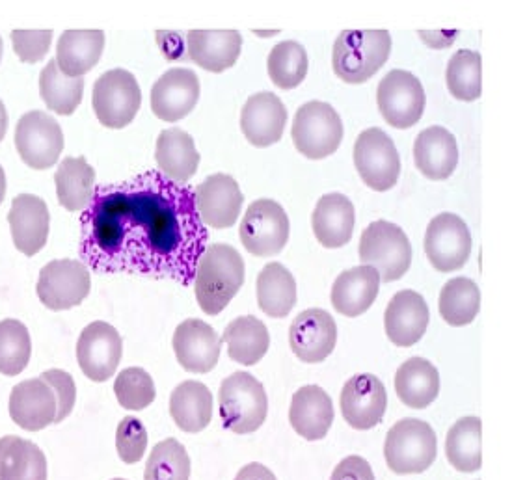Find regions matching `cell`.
I'll use <instances>...</instances> for the list:
<instances>
[{"label":"cell","mask_w":512,"mask_h":480,"mask_svg":"<svg viewBox=\"0 0 512 480\" xmlns=\"http://www.w3.org/2000/svg\"><path fill=\"white\" fill-rule=\"evenodd\" d=\"M196 209L205 227L228 229L237 224L244 196L239 183L226 174L207 177L196 190Z\"/></svg>","instance_id":"obj_17"},{"label":"cell","mask_w":512,"mask_h":480,"mask_svg":"<svg viewBox=\"0 0 512 480\" xmlns=\"http://www.w3.org/2000/svg\"><path fill=\"white\" fill-rule=\"evenodd\" d=\"M483 423L479 417H462L449 428L445 438V454L449 464L462 473H475L483 466L481 453Z\"/></svg>","instance_id":"obj_38"},{"label":"cell","mask_w":512,"mask_h":480,"mask_svg":"<svg viewBox=\"0 0 512 480\" xmlns=\"http://www.w3.org/2000/svg\"><path fill=\"white\" fill-rule=\"evenodd\" d=\"M155 160L162 175L168 179L187 185L198 172L200 153L187 131L172 127L159 134L155 147Z\"/></svg>","instance_id":"obj_31"},{"label":"cell","mask_w":512,"mask_h":480,"mask_svg":"<svg viewBox=\"0 0 512 480\" xmlns=\"http://www.w3.org/2000/svg\"><path fill=\"white\" fill-rule=\"evenodd\" d=\"M241 49L243 36L237 30H190L187 34L190 60L211 73L235 66Z\"/></svg>","instance_id":"obj_25"},{"label":"cell","mask_w":512,"mask_h":480,"mask_svg":"<svg viewBox=\"0 0 512 480\" xmlns=\"http://www.w3.org/2000/svg\"><path fill=\"white\" fill-rule=\"evenodd\" d=\"M218 408L222 425L235 434H252L261 428L269 412L263 384L250 373H233L220 384Z\"/></svg>","instance_id":"obj_4"},{"label":"cell","mask_w":512,"mask_h":480,"mask_svg":"<svg viewBox=\"0 0 512 480\" xmlns=\"http://www.w3.org/2000/svg\"><path fill=\"white\" fill-rule=\"evenodd\" d=\"M2 51H4V45H2V38H0V60H2Z\"/></svg>","instance_id":"obj_54"},{"label":"cell","mask_w":512,"mask_h":480,"mask_svg":"<svg viewBox=\"0 0 512 480\" xmlns=\"http://www.w3.org/2000/svg\"><path fill=\"white\" fill-rule=\"evenodd\" d=\"M84 80L69 79L51 60L40 73V95L45 107L60 116H71L81 105Z\"/></svg>","instance_id":"obj_40"},{"label":"cell","mask_w":512,"mask_h":480,"mask_svg":"<svg viewBox=\"0 0 512 480\" xmlns=\"http://www.w3.org/2000/svg\"><path fill=\"white\" fill-rule=\"evenodd\" d=\"M425 254L438 272H455L472 254V233L457 214L442 213L432 218L425 233Z\"/></svg>","instance_id":"obj_14"},{"label":"cell","mask_w":512,"mask_h":480,"mask_svg":"<svg viewBox=\"0 0 512 480\" xmlns=\"http://www.w3.org/2000/svg\"><path fill=\"white\" fill-rule=\"evenodd\" d=\"M190 456L183 443L168 438L149 453L144 480H189Z\"/></svg>","instance_id":"obj_44"},{"label":"cell","mask_w":512,"mask_h":480,"mask_svg":"<svg viewBox=\"0 0 512 480\" xmlns=\"http://www.w3.org/2000/svg\"><path fill=\"white\" fill-rule=\"evenodd\" d=\"M360 261L375 268L380 281L401 280L412 265V244L401 227L377 220L362 233Z\"/></svg>","instance_id":"obj_6"},{"label":"cell","mask_w":512,"mask_h":480,"mask_svg":"<svg viewBox=\"0 0 512 480\" xmlns=\"http://www.w3.org/2000/svg\"><path fill=\"white\" fill-rule=\"evenodd\" d=\"M40 378L53 387L56 402H58V412H56L54 425H60L64 419H68L69 414L75 408V400H77L75 380H73L71 374L62 371V369L45 371V373L41 374Z\"/></svg>","instance_id":"obj_48"},{"label":"cell","mask_w":512,"mask_h":480,"mask_svg":"<svg viewBox=\"0 0 512 480\" xmlns=\"http://www.w3.org/2000/svg\"><path fill=\"white\" fill-rule=\"evenodd\" d=\"M4 198H6V174H4V170L0 166V205H2Z\"/></svg>","instance_id":"obj_52"},{"label":"cell","mask_w":512,"mask_h":480,"mask_svg":"<svg viewBox=\"0 0 512 480\" xmlns=\"http://www.w3.org/2000/svg\"><path fill=\"white\" fill-rule=\"evenodd\" d=\"M337 343L336 320L324 309H306L293 320L289 328V345L298 360L321 363L326 360Z\"/></svg>","instance_id":"obj_19"},{"label":"cell","mask_w":512,"mask_h":480,"mask_svg":"<svg viewBox=\"0 0 512 480\" xmlns=\"http://www.w3.org/2000/svg\"><path fill=\"white\" fill-rule=\"evenodd\" d=\"M289 423L304 440L319 441L326 438L334 423V404L330 395L323 387H300L291 400Z\"/></svg>","instance_id":"obj_26"},{"label":"cell","mask_w":512,"mask_h":480,"mask_svg":"<svg viewBox=\"0 0 512 480\" xmlns=\"http://www.w3.org/2000/svg\"><path fill=\"white\" fill-rule=\"evenodd\" d=\"M289 216L274 200H257L246 209L239 235L246 252L256 257H272L289 240Z\"/></svg>","instance_id":"obj_13"},{"label":"cell","mask_w":512,"mask_h":480,"mask_svg":"<svg viewBox=\"0 0 512 480\" xmlns=\"http://www.w3.org/2000/svg\"><path fill=\"white\" fill-rule=\"evenodd\" d=\"M397 397L412 410H425L440 393V374L425 358L406 360L395 374Z\"/></svg>","instance_id":"obj_32"},{"label":"cell","mask_w":512,"mask_h":480,"mask_svg":"<svg viewBox=\"0 0 512 480\" xmlns=\"http://www.w3.org/2000/svg\"><path fill=\"white\" fill-rule=\"evenodd\" d=\"M354 166L365 185L386 192L397 185L401 157L388 134L378 127L365 129L354 142Z\"/></svg>","instance_id":"obj_10"},{"label":"cell","mask_w":512,"mask_h":480,"mask_svg":"<svg viewBox=\"0 0 512 480\" xmlns=\"http://www.w3.org/2000/svg\"><path fill=\"white\" fill-rule=\"evenodd\" d=\"M112 480H127V479H112Z\"/></svg>","instance_id":"obj_55"},{"label":"cell","mask_w":512,"mask_h":480,"mask_svg":"<svg viewBox=\"0 0 512 480\" xmlns=\"http://www.w3.org/2000/svg\"><path fill=\"white\" fill-rule=\"evenodd\" d=\"M200 99V79L187 67L166 71L151 88V110L162 121L187 118Z\"/></svg>","instance_id":"obj_18"},{"label":"cell","mask_w":512,"mask_h":480,"mask_svg":"<svg viewBox=\"0 0 512 480\" xmlns=\"http://www.w3.org/2000/svg\"><path fill=\"white\" fill-rule=\"evenodd\" d=\"M105 51L103 30H66L56 45V66L69 79L90 73Z\"/></svg>","instance_id":"obj_29"},{"label":"cell","mask_w":512,"mask_h":480,"mask_svg":"<svg viewBox=\"0 0 512 480\" xmlns=\"http://www.w3.org/2000/svg\"><path fill=\"white\" fill-rule=\"evenodd\" d=\"M114 393L125 410H146L157 397L155 382L142 367H129L118 374L114 382Z\"/></svg>","instance_id":"obj_45"},{"label":"cell","mask_w":512,"mask_h":480,"mask_svg":"<svg viewBox=\"0 0 512 480\" xmlns=\"http://www.w3.org/2000/svg\"><path fill=\"white\" fill-rule=\"evenodd\" d=\"M291 138L298 153L306 159H326L341 146L343 121L332 105L323 101H310L298 108Z\"/></svg>","instance_id":"obj_7"},{"label":"cell","mask_w":512,"mask_h":480,"mask_svg":"<svg viewBox=\"0 0 512 480\" xmlns=\"http://www.w3.org/2000/svg\"><path fill=\"white\" fill-rule=\"evenodd\" d=\"M58 203L69 211H84L94 196L95 170L84 157L62 160L54 174Z\"/></svg>","instance_id":"obj_37"},{"label":"cell","mask_w":512,"mask_h":480,"mask_svg":"<svg viewBox=\"0 0 512 480\" xmlns=\"http://www.w3.org/2000/svg\"><path fill=\"white\" fill-rule=\"evenodd\" d=\"M95 116L107 129H123L135 120L142 92L135 75L127 69H110L95 80L92 97Z\"/></svg>","instance_id":"obj_8"},{"label":"cell","mask_w":512,"mask_h":480,"mask_svg":"<svg viewBox=\"0 0 512 480\" xmlns=\"http://www.w3.org/2000/svg\"><path fill=\"white\" fill-rule=\"evenodd\" d=\"M170 415L183 432H202L213 419V393L196 380L179 384L170 397Z\"/></svg>","instance_id":"obj_33"},{"label":"cell","mask_w":512,"mask_h":480,"mask_svg":"<svg viewBox=\"0 0 512 480\" xmlns=\"http://www.w3.org/2000/svg\"><path fill=\"white\" fill-rule=\"evenodd\" d=\"M269 77L278 88L293 90L300 86L310 69L306 49L298 41L287 40L278 43L267 60Z\"/></svg>","instance_id":"obj_42"},{"label":"cell","mask_w":512,"mask_h":480,"mask_svg":"<svg viewBox=\"0 0 512 480\" xmlns=\"http://www.w3.org/2000/svg\"><path fill=\"white\" fill-rule=\"evenodd\" d=\"M8 408L17 427L28 432H40L43 428L54 425L58 402L53 387L41 378H32L12 389Z\"/></svg>","instance_id":"obj_22"},{"label":"cell","mask_w":512,"mask_h":480,"mask_svg":"<svg viewBox=\"0 0 512 480\" xmlns=\"http://www.w3.org/2000/svg\"><path fill=\"white\" fill-rule=\"evenodd\" d=\"M257 304L270 319H283L293 311L297 281L282 263H269L257 274Z\"/></svg>","instance_id":"obj_36"},{"label":"cell","mask_w":512,"mask_h":480,"mask_svg":"<svg viewBox=\"0 0 512 480\" xmlns=\"http://www.w3.org/2000/svg\"><path fill=\"white\" fill-rule=\"evenodd\" d=\"M259 34L261 38H270V36H274V34H278V30H274V32H256Z\"/></svg>","instance_id":"obj_53"},{"label":"cell","mask_w":512,"mask_h":480,"mask_svg":"<svg viewBox=\"0 0 512 480\" xmlns=\"http://www.w3.org/2000/svg\"><path fill=\"white\" fill-rule=\"evenodd\" d=\"M0 480H47L45 453L25 438H0Z\"/></svg>","instance_id":"obj_34"},{"label":"cell","mask_w":512,"mask_h":480,"mask_svg":"<svg viewBox=\"0 0 512 480\" xmlns=\"http://www.w3.org/2000/svg\"><path fill=\"white\" fill-rule=\"evenodd\" d=\"M235 480H278L274 477V473L270 471L269 467L259 464V462H252L248 466H244Z\"/></svg>","instance_id":"obj_50"},{"label":"cell","mask_w":512,"mask_h":480,"mask_svg":"<svg viewBox=\"0 0 512 480\" xmlns=\"http://www.w3.org/2000/svg\"><path fill=\"white\" fill-rule=\"evenodd\" d=\"M15 147L32 170H49L64 151V133L53 116L30 110L15 127Z\"/></svg>","instance_id":"obj_9"},{"label":"cell","mask_w":512,"mask_h":480,"mask_svg":"<svg viewBox=\"0 0 512 480\" xmlns=\"http://www.w3.org/2000/svg\"><path fill=\"white\" fill-rule=\"evenodd\" d=\"M243 283L244 261L239 252L230 244H207L194 278V293L203 313L220 315Z\"/></svg>","instance_id":"obj_2"},{"label":"cell","mask_w":512,"mask_h":480,"mask_svg":"<svg viewBox=\"0 0 512 480\" xmlns=\"http://www.w3.org/2000/svg\"><path fill=\"white\" fill-rule=\"evenodd\" d=\"M391 36L388 30H343L332 49V67L347 84H364L388 62Z\"/></svg>","instance_id":"obj_3"},{"label":"cell","mask_w":512,"mask_h":480,"mask_svg":"<svg viewBox=\"0 0 512 480\" xmlns=\"http://www.w3.org/2000/svg\"><path fill=\"white\" fill-rule=\"evenodd\" d=\"M53 43V30H14L12 45L21 62L38 64L41 62Z\"/></svg>","instance_id":"obj_47"},{"label":"cell","mask_w":512,"mask_h":480,"mask_svg":"<svg viewBox=\"0 0 512 480\" xmlns=\"http://www.w3.org/2000/svg\"><path fill=\"white\" fill-rule=\"evenodd\" d=\"M287 125V108L278 95L259 92L244 103L241 131L256 147H269L282 140Z\"/></svg>","instance_id":"obj_24"},{"label":"cell","mask_w":512,"mask_h":480,"mask_svg":"<svg viewBox=\"0 0 512 480\" xmlns=\"http://www.w3.org/2000/svg\"><path fill=\"white\" fill-rule=\"evenodd\" d=\"M330 480H375L373 467L362 456H347L337 464Z\"/></svg>","instance_id":"obj_49"},{"label":"cell","mask_w":512,"mask_h":480,"mask_svg":"<svg viewBox=\"0 0 512 480\" xmlns=\"http://www.w3.org/2000/svg\"><path fill=\"white\" fill-rule=\"evenodd\" d=\"M220 345V335L215 328L200 319L183 320L172 339L179 365L194 374H207L215 369Z\"/></svg>","instance_id":"obj_20"},{"label":"cell","mask_w":512,"mask_h":480,"mask_svg":"<svg viewBox=\"0 0 512 480\" xmlns=\"http://www.w3.org/2000/svg\"><path fill=\"white\" fill-rule=\"evenodd\" d=\"M341 414L356 430H371L382 421L388 408V393L380 378L373 374H356L343 386Z\"/></svg>","instance_id":"obj_16"},{"label":"cell","mask_w":512,"mask_h":480,"mask_svg":"<svg viewBox=\"0 0 512 480\" xmlns=\"http://www.w3.org/2000/svg\"><path fill=\"white\" fill-rule=\"evenodd\" d=\"M380 291V276L375 268L354 267L337 276L332 287V306L337 313L354 319L375 304Z\"/></svg>","instance_id":"obj_30"},{"label":"cell","mask_w":512,"mask_h":480,"mask_svg":"<svg viewBox=\"0 0 512 480\" xmlns=\"http://www.w3.org/2000/svg\"><path fill=\"white\" fill-rule=\"evenodd\" d=\"M220 343L228 345V356L231 360L252 367L269 352V330L261 320L252 315H244L231 320L224 335L220 337Z\"/></svg>","instance_id":"obj_35"},{"label":"cell","mask_w":512,"mask_h":480,"mask_svg":"<svg viewBox=\"0 0 512 480\" xmlns=\"http://www.w3.org/2000/svg\"><path fill=\"white\" fill-rule=\"evenodd\" d=\"M447 90L464 103H472L483 92V60L475 51H457L451 56L445 71Z\"/></svg>","instance_id":"obj_41"},{"label":"cell","mask_w":512,"mask_h":480,"mask_svg":"<svg viewBox=\"0 0 512 480\" xmlns=\"http://www.w3.org/2000/svg\"><path fill=\"white\" fill-rule=\"evenodd\" d=\"M8 224L15 248L27 257L40 254L49 239L51 214L47 203L34 194H19L12 201Z\"/></svg>","instance_id":"obj_21"},{"label":"cell","mask_w":512,"mask_h":480,"mask_svg":"<svg viewBox=\"0 0 512 480\" xmlns=\"http://www.w3.org/2000/svg\"><path fill=\"white\" fill-rule=\"evenodd\" d=\"M425 103L423 84L410 71L393 69L378 84V110L395 129L414 127L425 112Z\"/></svg>","instance_id":"obj_12"},{"label":"cell","mask_w":512,"mask_h":480,"mask_svg":"<svg viewBox=\"0 0 512 480\" xmlns=\"http://www.w3.org/2000/svg\"><path fill=\"white\" fill-rule=\"evenodd\" d=\"M354 205L343 194H326L317 201L315 211L311 216V226L315 239L328 250L343 248L349 244L354 233Z\"/></svg>","instance_id":"obj_28"},{"label":"cell","mask_w":512,"mask_h":480,"mask_svg":"<svg viewBox=\"0 0 512 480\" xmlns=\"http://www.w3.org/2000/svg\"><path fill=\"white\" fill-rule=\"evenodd\" d=\"M92 289L90 268L75 259H56L41 268L36 285L41 304L51 311L81 306Z\"/></svg>","instance_id":"obj_11"},{"label":"cell","mask_w":512,"mask_h":480,"mask_svg":"<svg viewBox=\"0 0 512 480\" xmlns=\"http://www.w3.org/2000/svg\"><path fill=\"white\" fill-rule=\"evenodd\" d=\"M6 131H8V112H6V107H4V103L0 101V142L4 140V136H6Z\"/></svg>","instance_id":"obj_51"},{"label":"cell","mask_w":512,"mask_h":480,"mask_svg":"<svg viewBox=\"0 0 512 480\" xmlns=\"http://www.w3.org/2000/svg\"><path fill=\"white\" fill-rule=\"evenodd\" d=\"M414 162L425 177L432 181H445L459 164V146L455 136L440 125L421 131L414 142Z\"/></svg>","instance_id":"obj_27"},{"label":"cell","mask_w":512,"mask_h":480,"mask_svg":"<svg viewBox=\"0 0 512 480\" xmlns=\"http://www.w3.org/2000/svg\"><path fill=\"white\" fill-rule=\"evenodd\" d=\"M32 341L27 326L15 319L0 320V374L17 376L27 369Z\"/></svg>","instance_id":"obj_43"},{"label":"cell","mask_w":512,"mask_h":480,"mask_svg":"<svg viewBox=\"0 0 512 480\" xmlns=\"http://www.w3.org/2000/svg\"><path fill=\"white\" fill-rule=\"evenodd\" d=\"M122 356V335L112 324L95 320L82 330L77 343V361L84 376L92 382L101 384L112 378L118 371Z\"/></svg>","instance_id":"obj_15"},{"label":"cell","mask_w":512,"mask_h":480,"mask_svg":"<svg viewBox=\"0 0 512 480\" xmlns=\"http://www.w3.org/2000/svg\"><path fill=\"white\" fill-rule=\"evenodd\" d=\"M209 244L194 188L159 170L94 188L81 214L82 261L101 274L190 285Z\"/></svg>","instance_id":"obj_1"},{"label":"cell","mask_w":512,"mask_h":480,"mask_svg":"<svg viewBox=\"0 0 512 480\" xmlns=\"http://www.w3.org/2000/svg\"><path fill=\"white\" fill-rule=\"evenodd\" d=\"M436 434L429 423L406 417L390 428L384 441L386 464L397 475H418L434 464Z\"/></svg>","instance_id":"obj_5"},{"label":"cell","mask_w":512,"mask_h":480,"mask_svg":"<svg viewBox=\"0 0 512 480\" xmlns=\"http://www.w3.org/2000/svg\"><path fill=\"white\" fill-rule=\"evenodd\" d=\"M116 449L123 464L129 466L138 464L144 458L148 449V428L138 417H123L122 423L116 428Z\"/></svg>","instance_id":"obj_46"},{"label":"cell","mask_w":512,"mask_h":480,"mask_svg":"<svg viewBox=\"0 0 512 480\" xmlns=\"http://www.w3.org/2000/svg\"><path fill=\"white\" fill-rule=\"evenodd\" d=\"M440 315L455 328L472 324L481 309V291L470 278H453L447 281L440 293Z\"/></svg>","instance_id":"obj_39"},{"label":"cell","mask_w":512,"mask_h":480,"mask_svg":"<svg viewBox=\"0 0 512 480\" xmlns=\"http://www.w3.org/2000/svg\"><path fill=\"white\" fill-rule=\"evenodd\" d=\"M429 306L416 291H399L384 313V328L393 345L410 348L418 345L429 326Z\"/></svg>","instance_id":"obj_23"}]
</instances>
